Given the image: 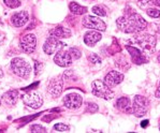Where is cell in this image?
Instances as JSON below:
<instances>
[{"mask_svg":"<svg viewBox=\"0 0 160 133\" xmlns=\"http://www.w3.org/2000/svg\"><path fill=\"white\" fill-rule=\"evenodd\" d=\"M119 30L126 33H138L143 31L147 27V22L140 14L133 13L128 17H119L116 21Z\"/></svg>","mask_w":160,"mask_h":133,"instance_id":"6da1fadb","label":"cell"},{"mask_svg":"<svg viewBox=\"0 0 160 133\" xmlns=\"http://www.w3.org/2000/svg\"><path fill=\"white\" fill-rule=\"evenodd\" d=\"M130 42L139 46L144 54H152L156 50V38L152 34L138 32Z\"/></svg>","mask_w":160,"mask_h":133,"instance_id":"7a4b0ae2","label":"cell"},{"mask_svg":"<svg viewBox=\"0 0 160 133\" xmlns=\"http://www.w3.org/2000/svg\"><path fill=\"white\" fill-rule=\"evenodd\" d=\"M92 92L93 96L98 98H102L104 100H111L114 97V92L111 87L107 85L104 82L99 80H95L92 83Z\"/></svg>","mask_w":160,"mask_h":133,"instance_id":"3957f363","label":"cell"},{"mask_svg":"<svg viewBox=\"0 0 160 133\" xmlns=\"http://www.w3.org/2000/svg\"><path fill=\"white\" fill-rule=\"evenodd\" d=\"M11 69L14 74L23 78H27L31 72L30 65L22 58H14L11 62Z\"/></svg>","mask_w":160,"mask_h":133,"instance_id":"277c9868","label":"cell"},{"mask_svg":"<svg viewBox=\"0 0 160 133\" xmlns=\"http://www.w3.org/2000/svg\"><path fill=\"white\" fill-rule=\"evenodd\" d=\"M148 100L143 96H135L133 98V104H132V112L137 117H143L147 114L148 111Z\"/></svg>","mask_w":160,"mask_h":133,"instance_id":"5b68a950","label":"cell"},{"mask_svg":"<svg viewBox=\"0 0 160 133\" xmlns=\"http://www.w3.org/2000/svg\"><path fill=\"white\" fill-rule=\"evenodd\" d=\"M22 100H23L24 104L33 108V110H38V108H40L43 104L42 97H41L40 93L37 91L27 92L26 95H24L23 97H22Z\"/></svg>","mask_w":160,"mask_h":133,"instance_id":"8992f818","label":"cell"},{"mask_svg":"<svg viewBox=\"0 0 160 133\" xmlns=\"http://www.w3.org/2000/svg\"><path fill=\"white\" fill-rule=\"evenodd\" d=\"M66 44L59 41V39H56L54 37H50L48 40L45 41L43 45V51L45 52V54L48 55H52V54L56 53V52L61 51L65 47Z\"/></svg>","mask_w":160,"mask_h":133,"instance_id":"52a82bcc","label":"cell"},{"mask_svg":"<svg viewBox=\"0 0 160 133\" xmlns=\"http://www.w3.org/2000/svg\"><path fill=\"white\" fill-rule=\"evenodd\" d=\"M82 24L85 28L88 29H95V30H100V31H104L107 29L104 22H102L100 18L95 16H85L82 21Z\"/></svg>","mask_w":160,"mask_h":133,"instance_id":"ba28073f","label":"cell"},{"mask_svg":"<svg viewBox=\"0 0 160 133\" xmlns=\"http://www.w3.org/2000/svg\"><path fill=\"white\" fill-rule=\"evenodd\" d=\"M36 44H37V39H36V36L32 33H28V34H26V36H24L23 38L21 39V42H19L21 48L25 52V53H28V54L33 53L34 50H36Z\"/></svg>","mask_w":160,"mask_h":133,"instance_id":"9c48e42d","label":"cell"},{"mask_svg":"<svg viewBox=\"0 0 160 133\" xmlns=\"http://www.w3.org/2000/svg\"><path fill=\"white\" fill-rule=\"evenodd\" d=\"M63 89V80L61 76L55 77L48 83V91L54 98H57L61 95Z\"/></svg>","mask_w":160,"mask_h":133,"instance_id":"30bf717a","label":"cell"},{"mask_svg":"<svg viewBox=\"0 0 160 133\" xmlns=\"http://www.w3.org/2000/svg\"><path fill=\"white\" fill-rule=\"evenodd\" d=\"M126 50L129 52L130 56H131L132 62H134L135 65H142V63H146L148 61V58L144 55V53L141 50H139L135 46H130L127 45Z\"/></svg>","mask_w":160,"mask_h":133,"instance_id":"8fae6325","label":"cell"},{"mask_svg":"<svg viewBox=\"0 0 160 133\" xmlns=\"http://www.w3.org/2000/svg\"><path fill=\"white\" fill-rule=\"evenodd\" d=\"M63 105L69 110H76L82 105V97L78 93H70L63 98Z\"/></svg>","mask_w":160,"mask_h":133,"instance_id":"7c38bea8","label":"cell"},{"mask_svg":"<svg viewBox=\"0 0 160 133\" xmlns=\"http://www.w3.org/2000/svg\"><path fill=\"white\" fill-rule=\"evenodd\" d=\"M72 59L73 58L71 57L69 52L59 51L55 55V57H54V61H55L56 65H58L59 66L66 68V66H69L72 65Z\"/></svg>","mask_w":160,"mask_h":133,"instance_id":"4fadbf2b","label":"cell"},{"mask_svg":"<svg viewBox=\"0 0 160 133\" xmlns=\"http://www.w3.org/2000/svg\"><path fill=\"white\" fill-rule=\"evenodd\" d=\"M124 81V74H122L118 71H111L108 73L104 77V83L107 84L109 87H114L117 86Z\"/></svg>","mask_w":160,"mask_h":133,"instance_id":"5bb4252c","label":"cell"},{"mask_svg":"<svg viewBox=\"0 0 160 133\" xmlns=\"http://www.w3.org/2000/svg\"><path fill=\"white\" fill-rule=\"evenodd\" d=\"M29 16L26 11H22L18 13H15L11 17V23L15 27H23L28 22Z\"/></svg>","mask_w":160,"mask_h":133,"instance_id":"9a60e30c","label":"cell"},{"mask_svg":"<svg viewBox=\"0 0 160 133\" xmlns=\"http://www.w3.org/2000/svg\"><path fill=\"white\" fill-rule=\"evenodd\" d=\"M50 36L54 37L56 39H66L71 37V31L70 29L65 28L62 26H57L50 31Z\"/></svg>","mask_w":160,"mask_h":133,"instance_id":"2e32d148","label":"cell"},{"mask_svg":"<svg viewBox=\"0 0 160 133\" xmlns=\"http://www.w3.org/2000/svg\"><path fill=\"white\" fill-rule=\"evenodd\" d=\"M102 36L100 32L98 31H88V32L85 33L84 37V42L87 46H93L97 42H99L101 40Z\"/></svg>","mask_w":160,"mask_h":133,"instance_id":"e0dca14e","label":"cell"},{"mask_svg":"<svg viewBox=\"0 0 160 133\" xmlns=\"http://www.w3.org/2000/svg\"><path fill=\"white\" fill-rule=\"evenodd\" d=\"M116 107L118 110H120L122 112L126 113H131L132 112V106L130 100L127 97H122L116 101Z\"/></svg>","mask_w":160,"mask_h":133,"instance_id":"ac0fdd59","label":"cell"},{"mask_svg":"<svg viewBox=\"0 0 160 133\" xmlns=\"http://www.w3.org/2000/svg\"><path fill=\"white\" fill-rule=\"evenodd\" d=\"M17 98H18V91L17 90H9L8 92L3 93L2 96V100H3L4 103H7L8 105H14L17 101Z\"/></svg>","mask_w":160,"mask_h":133,"instance_id":"d6986e66","label":"cell"},{"mask_svg":"<svg viewBox=\"0 0 160 133\" xmlns=\"http://www.w3.org/2000/svg\"><path fill=\"white\" fill-rule=\"evenodd\" d=\"M69 8H70V11L72 12L73 14H75V15H83V14H85L86 12H87V8H86V7L80 6V4L76 3V2H71V3L69 4Z\"/></svg>","mask_w":160,"mask_h":133,"instance_id":"ffe728a7","label":"cell"},{"mask_svg":"<svg viewBox=\"0 0 160 133\" xmlns=\"http://www.w3.org/2000/svg\"><path fill=\"white\" fill-rule=\"evenodd\" d=\"M92 12L95 14H97V15H99V16H105V15H107V10H105V8H103L102 6H95L92 8Z\"/></svg>","mask_w":160,"mask_h":133,"instance_id":"44dd1931","label":"cell"},{"mask_svg":"<svg viewBox=\"0 0 160 133\" xmlns=\"http://www.w3.org/2000/svg\"><path fill=\"white\" fill-rule=\"evenodd\" d=\"M6 6H8L11 9H16L18 7H21V1L19 0H3Z\"/></svg>","mask_w":160,"mask_h":133,"instance_id":"7402d4cb","label":"cell"},{"mask_svg":"<svg viewBox=\"0 0 160 133\" xmlns=\"http://www.w3.org/2000/svg\"><path fill=\"white\" fill-rule=\"evenodd\" d=\"M54 130L58 132H68L70 130V127L65 124H56L54 126Z\"/></svg>","mask_w":160,"mask_h":133,"instance_id":"603a6c76","label":"cell"},{"mask_svg":"<svg viewBox=\"0 0 160 133\" xmlns=\"http://www.w3.org/2000/svg\"><path fill=\"white\" fill-rule=\"evenodd\" d=\"M30 131L32 133H44L46 132V129L40 125H32L30 127Z\"/></svg>","mask_w":160,"mask_h":133,"instance_id":"cb8c5ba5","label":"cell"},{"mask_svg":"<svg viewBox=\"0 0 160 133\" xmlns=\"http://www.w3.org/2000/svg\"><path fill=\"white\" fill-rule=\"evenodd\" d=\"M98 111V105L96 103H86V112L88 113H96Z\"/></svg>","mask_w":160,"mask_h":133,"instance_id":"d4e9b609","label":"cell"},{"mask_svg":"<svg viewBox=\"0 0 160 133\" xmlns=\"http://www.w3.org/2000/svg\"><path fill=\"white\" fill-rule=\"evenodd\" d=\"M69 53H70L71 57H72L73 59H78L81 57V51H78L76 47H71L70 50H69Z\"/></svg>","mask_w":160,"mask_h":133,"instance_id":"484cf974","label":"cell"},{"mask_svg":"<svg viewBox=\"0 0 160 133\" xmlns=\"http://www.w3.org/2000/svg\"><path fill=\"white\" fill-rule=\"evenodd\" d=\"M147 15L154 17V18H158V17H160V11L157 9H148L147 10Z\"/></svg>","mask_w":160,"mask_h":133,"instance_id":"4316f807","label":"cell"},{"mask_svg":"<svg viewBox=\"0 0 160 133\" xmlns=\"http://www.w3.org/2000/svg\"><path fill=\"white\" fill-rule=\"evenodd\" d=\"M88 60L92 63H101V58H100L97 54H92V55L88 57Z\"/></svg>","mask_w":160,"mask_h":133,"instance_id":"83f0119b","label":"cell"},{"mask_svg":"<svg viewBox=\"0 0 160 133\" xmlns=\"http://www.w3.org/2000/svg\"><path fill=\"white\" fill-rule=\"evenodd\" d=\"M34 66H36V75H38L39 73L42 71V68L43 66L41 65V63H39L38 61H34Z\"/></svg>","mask_w":160,"mask_h":133,"instance_id":"f1b7e54d","label":"cell"},{"mask_svg":"<svg viewBox=\"0 0 160 133\" xmlns=\"http://www.w3.org/2000/svg\"><path fill=\"white\" fill-rule=\"evenodd\" d=\"M149 1H151V0H140V1H139V6L141 7V8H144V7L146 6L147 3H149Z\"/></svg>","mask_w":160,"mask_h":133,"instance_id":"f546056e","label":"cell"},{"mask_svg":"<svg viewBox=\"0 0 160 133\" xmlns=\"http://www.w3.org/2000/svg\"><path fill=\"white\" fill-rule=\"evenodd\" d=\"M155 96H156L157 98H160V83H159V85H158V88H157L156 92H155Z\"/></svg>","mask_w":160,"mask_h":133,"instance_id":"4dcf8cb0","label":"cell"},{"mask_svg":"<svg viewBox=\"0 0 160 133\" xmlns=\"http://www.w3.org/2000/svg\"><path fill=\"white\" fill-rule=\"evenodd\" d=\"M3 39H4V34L2 33V32H0V43L3 41Z\"/></svg>","mask_w":160,"mask_h":133,"instance_id":"1f68e13d","label":"cell"},{"mask_svg":"<svg viewBox=\"0 0 160 133\" xmlns=\"http://www.w3.org/2000/svg\"><path fill=\"white\" fill-rule=\"evenodd\" d=\"M147 124H148V121H147V120H144V121L141 124V126H142V127H146Z\"/></svg>","mask_w":160,"mask_h":133,"instance_id":"d6a6232c","label":"cell"},{"mask_svg":"<svg viewBox=\"0 0 160 133\" xmlns=\"http://www.w3.org/2000/svg\"><path fill=\"white\" fill-rule=\"evenodd\" d=\"M154 1H155V3H156L157 6L160 7V0H154Z\"/></svg>","mask_w":160,"mask_h":133,"instance_id":"836d02e7","label":"cell"},{"mask_svg":"<svg viewBox=\"0 0 160 133\" xmlns=\"http://www.w3.org/2000/svg\"><path fill=\"white\" fill-rule=\"evenodd\" d=\"M1 78H2V72H1V70H0V81H1Z\"/></svg>","mask_w":160,"mask_h":133,"instance_id":"e575fe53","label":"cell"},{"mask_svg":"<svg viewBox=\"0 0 160 133\" xmlns=\"http://www.w3.org/2000/svg\"><path fill=\"white\" fill-rule=\"evenodd\" d=\"M157 59H158V61L160 62V53H159V55H158V57H157Z\"/></svg>","mask_w":160,"mask_h":133,"instance_id":"d590c367","label":"cell"},{"mask_svg":"<svg viewBox=\"0 0 160 133\" xmlns=\"http://www.w3.org/2000/svg\"><path fill=\"white\" fill-rule=\"evenodd\" d=\"M159 130H160V119H159Z\"/></svg>","mask_w":160,"mask_h":133,"instance_id":"8d00e7d4","label":"cell"},{"mask_svg":"<svg viewBox=\"0 0 160 133\" xmlns=\"http://www.w3.org/2000/svg\"><path fill=\"white\" fill-rule=\"evenodd\" d=\"M0 104H1V100H0Z\"/></svg>","mask_w":160,"mask_h":133,"instance_id":"74e56055","label":"cell"}]
</instances>
